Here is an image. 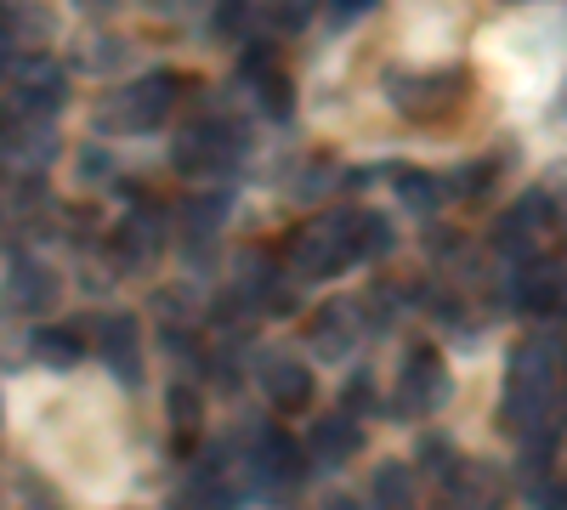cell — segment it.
Masks as SVG:
<instances>
[{"mask_svg":"<svg viewBox=\"0 0 567 510\" xmlns=\"http://www.w3.org/2000/svg\"><path fill=\"white\" fill-rule=\"evenodd\" d=\"M556 408V346L528 341L511 363V392H505V420L516 431L539 437L545 431V414Z\"/></svg>","mask_w":567,"mask_h":510,"instance_id":"6da1fadb","label":"cell"},{"mask_svg":"<svg viewBox=\"0 0 567 510\" xmlns=\"http://www.w3.org/2000/svg\"><path fill=\"white\" fill-rule=\"evenodd\" d=\"M358 261V227L352 210H329L318 221H307L301 233L290 239V267L301 278H336Z\"/></svg>","mask_w":567,"mask_h":510,"instance_id":"7a4b0ae2","label":"cell"},{"mask_svg":"<svg viewBox=\"0 0 567 510\" xmlns=\"http://www.w3.org/2000/svg\"><path fill=\"white\" fill-rule=\"evenodd\" d=\"M176 108V80L171 74H142L131 85H120L114 97L103 103V119L109 131H159Z\"/></svg>","mask_w":567,"mask_h":510,"instance_id":"3957f363","label":"cell"},{"mask_svg":"<svg viewBox=\"0 0 567 510\" xmlns=\"http://www.w3.org/2000/svg\"><path fill=\"white\" fill-rule=\"evenodd\" d=\"M239 154H245V131L227 125V119H194L176 136V170H187V176L227 170Z\"/></svg>","mask_w":567,"mask_h":510,"instance_id":"277c9868","label":"cell"},{"mask_svg":"<svg viewBox=\"0 0 567 510\" xmlns=\"http://www.w3.org/2000/svg\"><path fill=\"white\" fill-rule=\"evenodd\" d=\"M398 386H403V414H432V408L449 403V368H443V357L432 346H414L403 357V381Z\"/></svg>","mask_w":567,"mask_h":510,"instance_id":"5b68a950","label":"cell"},{"mask_svg":"<svg viewBox=\"0 0 567 510\" xmlns=\"http://www.w3.org/2000/svg\"><path fill=\"white\" fill-rule=\"evenodd\" d=\"M460 97V69H443V74H392V103L409 108L414 119H437L449 103Z\"/></svg>","mask_w":567,"mask_h":510,"instance_id":"8992f818","label":"cell"},{"mask_svg":"<svg viewBox=\"0 0 567 510\" xmlns=\"http://www.w3.org/2000/svg\"><path fill=\"white\" fill-rule=\"evenodd\" d=\"M0 154H7L12 165H40V159H52V125H45L40 114H12V119H0Z\"/></svg>","mask_w":567,"mask_h":510,"instance_id":"52a82bcc","label":"cell"},{"mask_svg":"<svg viewBox=\"0 0 567 510\" xmlns=\"http://www.w3.org/2000/svg\"><path fill=\"white\" fill-rule=\"evenodd\" d=\"M63 97H69V80H63V69H52V63H23L18 69V108H29V114H58L63 108Z\"/></svg>","mask_w":567,"mask_h":510,"instance_id":"ba28073f","label":"cell"},{"mask_svg":"<svg viewBox=\"0 0 567 510\" xmlns=\"http://www.w3.org/2000/svg\"><path fill=\"white\" fill-rule=\"evenodd\" d=\"M97 352H103V363L114 368V375L125 381V386H136V375H142V357H136V318H103L97 323Z\"/></svg>","mask_w":567,"mask_h":510,"instance_id":"9c48e42d","label":"cell"},{"mask_svg":"<svg viewBox=\"0 0 567 510\" xmlns=\"http://www.w3.org/2000/svg\"><path fill=\"white\" fill-rule=\"evenodd\" d=\"M261 386H267L272 408H284V414L307 408V397H312V375H307V363H296V357H272L261 368Z\"/></svg>","mask_w":567,"mask_h":510,"instance_id":"30bf717a","label":"cell"},{"mask_svg":"<svg viewBox=\"0 0 567 510\" xmlns=\"http://www.w3.org/2000/svg\"><path fill=\"white\" fill-rule=\"evenodd\" d=\"M301 471H307V459H301L296 437H284V431L256 437V477L261 482H301Z\"/></svg>","mask_w":567,"mask_h":510,"instance_id":"8fae6325","label":"cell"},{"mask_svg":"<svg viewBox=\"0 0 567 510\" xmlns=\"http://www.w3.org/2000/svg\"><path fill=\"white\" fill-rule=\"evenodd\" d=\"M352 448H358L352 414H329V420H318V431H312V459L318 466H341V459H352Z\"/></svg>","mask_w":567,"mask_h":510,"instance_id":"7c38bea8","label":"cell"},{"mask_svg":"<svg viewBox=\"0 0 567 510\" xmlns=\"http://www.w3.org/2000/svg\"><path fill=\"white\" fill-rule=\"evenodd\" d=\"M12 301H18L23 312L52 306V301H58V278L45 272L40 261H18V267H12Z\"/></svg>","mask_w":567,"mask_h":510,"instance_id":"4fadbf2b","label":"cell"},{"mask_svg":"<svg viewBox=\"0 0 567 510\" xmlns=\"http://www.w3.org/2000/svg\"><path fill=\"white\" fill-rule=\"evenodd\" d=\"M516 301H523V312H556V301H561V272L534 261V267L523 272V284H516Z\"/></svg>","mask_w":567,"mask_h":510,"instance_id":"5bb4252c","label":"cell"},{"mask_svg":"<svg viewBox=\"0 0 567 510\" xmlns=\"http://www.w3.org/2000/svg\"><path fill=\"white\" fill-rule=\"evenodd\" d=\"M159 250V216L154 210H136L125 227H120V256L125 261H148Z\"/></svg>","mask_w":567,"mask_h":510,"instance_id":"9a60e30c","label":"cell"},{"mask_svg":"<svg viewBox=\"0 0 567 510\" xmlns=\"http://www.w3.org/2000/svg\"><path fill=\"white\" fill-rule=\"evenodd\" d=\"M312 341H318L323 357H341V352L352 346V312H347V306H329V312L312 323Z\"/></svg>","mask_w":567,"mask_h":510,"instance_id":"2e32d148","label":"cell"},{"mask_svg":"<svg viewBox=\"0 0 567 510\" xmlns=\"http://www.w3.org/2000/svg\"><path fill=\"white\" fill-rule=\"evenodd\" d=\"M374 504L381 510H414V477L403 466H381L374 471Z\"/></svg>","mask_w":567,"mask_h":510,"instance_id":"e0dca14e","label":"cell"},{"mask_svg":"<svg viewBox=\"0 0 567 510\" xmlns=\"http://www.w3.org/2000/svg\"><path fill=\"white\" fill-rule=\"evenodd\" d=\"M34 352H40L45 363H52V368H74L85 346H80V335H74V330H40V335H34Z\"/></svg>","mask_w":567,"mask_h":510,"instance_id":"ac0fdd59","label":"cell"},{"mask_svg":"<svg viewBox=\"0 0 567 510\" xmlns=\"http://www.w3.org/2000/svg\"><path fill=\"white\" fill-rule=\"evenodd\" d=\"M398 199H403L409 210H420V216H432V210L443 205V181H432V176H403V181H398Z\"/></svg>","mask_w":567,"mask_h":510,"instance_id":"d6986e66","label":"cell"},{"mask_svg":"<svg viewBox=\"0 0 567 510\" xmlns=\"http://www.w3.org/2000/svg\"><path fill=\"white\" fill-rule=\"evenodd\" d=\"M352 227H358V256H386L392 250V227L381 221V216H352Z\"/></svg>","mask_w":567,"mask_h":510,"instance_id":"ffe728a7","label":"cell"},{"mask_svg":"<svg viewBox=\"0 0 567 510\" xmlns=\"http://www.w3.org/2000/svg\"><path fill=\"white\" fill-rule=\"evenodd\" d=\"M171 420H176V426H187V431L199 426V397L187 392V386H176V392H171Z\"/></svg>","mask_w":567,"mask_h":510,"instance_id":"44dd1931","label":"cell"},{"mask_svg":"<svg viewBox=\"0 0 567 510\" xmlns=\"http://www.w3.org/2000/svg\"><path fill=\"white\" fill-rule=\"evenodd\" d=\"M194 233H210V227L221 221V199H199V205H187V216H182Z\"/></svg>","mask_w":567,"mask_h":510,"instance_id":"7402d4cb","label":"cell"},{"mask_svg":"<svg viewBox=\"0 0 567 510\" xmlns=\"http://www.w3.org/2000/svg\"><path fill=\"white\" fill-rule=\"evenodd\" d=\"M216 23H221V34H239V23H245V0H221Z\"/></svg>","mask_w":567,"mask_h":510,"instance_id":"603a6c76","label":"cell"},{"mask_svg":"<svg viewBox=\"0 0 567 510\" xmlns=\"http://www.w3.org/2000/svg\"><path fill=\"white\" fill-rule=\"evenodd\" d=\"M347 408H374V381H369V375H358V381L347 386Z\"/></svg>","mask_w":567,"mask_h":510,"instance_id":"cb8c5ba5","label":"cell"},{"mask_svg":"<svg viewBox=\"0 0 567 510\" xmlns=\"http://www.w3.org/2000/svg\"><path fill=\"white\" fill-rule=\"evenodd\" d=\"M80 170H85V176H109V159L85 148V154H80Z\"/></svg>","mask_w":567,"mask_h":510,"instance_id":"d4e9b609","label":"cell"},{"mask_svg":"<svg viewBox=\"0 0 567 510\" xmlns=\"http://www.w3.org/2000/svg\"><path fill=\"white\" fill-rule=\"evenodd\" d=\"M336 7H341V12H369L374 0H336Z\"/></svg>","mask_w":567,"mask_h":510,"instance_id":"484cf974","label":"cell"},{"mask_svg":"<svg viewBox=\"0 0 567 510\" xmlns=\"http://www.w3.org/2000/svg\"><path fill=\"white\" fill-rule=\"evenodd\" d=\"M80 7H91V12H114V0H80Z\"/></svg>","mask_w":567,"mask_h":510,"instance_id":"4316f807","label":"cell"},{"mask_svg":"<svg viewBox=\"0 0 567 510\" xmlns=\"http://www.w3.org/2000/svg\"><path fill=\"white\" fill-rule=\"evenodd\" d=\"M329 510H358L352 499H329Z\"/></svg>","mask_w":567,"mask_h":510,"instance_id":"83f0119b","label":"cell"}]
</instances>
